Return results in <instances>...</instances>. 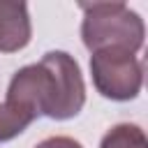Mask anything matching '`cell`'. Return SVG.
<instances>
[{"label": "cell", "mask_w": 148, "mask_h": 148, "mask_svg": "<svg viewBox=\"0 0 148 148\" xmlns=\"http://www.w3.org/2000/svg\"><path fill=\"white\" fill-rule=\"evenodd\" d=\"M35 148H81V143L69 136H49V139L39 141Z\"/></svg>", "instance_id": "obj_7"}, {"label": "cell", "mask_w": 148, "mask_h": 148, "mask_svg": "<svg viewBox=\"0 0 148 148\" xmlns=\"http://www.w3.org/2000/svg\"><path fill=\"white\" fill-rule=\"evenodd\" d=\"M81 37L90 53L104 49H123L136 53L143 44V21L125 2L81 5Z\"/></svg>", "instance_id": "obj_2"}, {"label": "cell", "mask_w": 148, "mask_h": 148, "mask_svg": "<svg viewBox=\"0 0 148 148\" xmlns=\"http://www.w3.org/2000/svg\"><path fill=\"white\" fill-rule=\"evenodd\" d=\"M35 118L37 116L28 106H23V104L5 97V102L0 104V143L18 136Z\"/></svg>", "instance_id": "obj_5"}, {"label": "cell", "mask_w": 148, "mask_h": 148, "mask_svg": "<svg viewBox=\"0 0 148 148\" xmlns=\"http://www.w3.org/2000/svg\"><path fill=\"white\" fill-rule=\"evenodd\" d=\"M30 42V16L23 2L0 0V51L14 53Z\"/></svg>", "instance_id": "obj_4"}, {"label": "cell", "mask_w": 148, "mask_h": 148, "mask_svg": "<svg viewBox=\"0 0 148 148\" xmlns=\"http://www.w3.org/2000/svg\"><path fill=\"white\" fill-rule=\"evenodd\" d=\"M90 72L95 88L116 102L134 99L143 83V65L136 53L123 49H104L90 56Z\"/></svg>", "instance_id": "obj_3"}, {"label": "cell", "mask_w": 148, "mask_h": 148, "mask_svg": "<svg viewBox=\"0 0 148 148\" xmlns=\"http://www.w3.org/2000/svg\"><path fill=\"white\" fill-rule=\"evenodd\" d=\"M99 148H148V141L139 125L120 123L104 134Z\"/></svg>", "instance_id": "obj_6"}, {"label": "cell", "mask_w": 148, "mask_h": 148, "mask_svg": "<svg viewBox=\"0 0 148 148\" xmlns=\"http://www.w3.org/2000/svg\"><path fill=\"white\" fill-rule=\"evenodd\" d=\"M7 99L28 106L37 118H74L86 102V86L76 60L65 51H49L39 62L18 69L9 83Z\"/></svg>", "instance_id": "obj_1"}]
</instances>
